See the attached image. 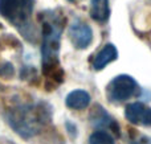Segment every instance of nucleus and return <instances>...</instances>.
<instances>
[{"label": "nucleus", "instance_id": "obj_1", "mask_svg": "<svg viewBox=\"0 0 151 144\" xmlns=\"http://www.w3.org/2000/svg\"><path fill=\"white\" fill-rule=\"evenodd\" d=\"M42 19V70L49 79H53L56 83H61L64 79V71L60 68L58 53L64 20L56 12H48Z\"/></svg>", "mask_w": 151, "mask_h": 144}, {"label": "nucleus", "instance_id": "obj_2", "mask_svg": "<svg viewBox=\"0 0 151 144\" xmlns=\"http://www.w3.org/2000/svg\"><path fill=\"white\" fill-rule=\"evenodd\" d=\"M8 122L13 127L16 132L24 138H31L39 132L44 115L41 108L32 107V106H21L19 108L9 111L8 114Z\"/></svg>", "mask_w": 151, "mask_h": 144}, {"label": "nucleus", "instance_id": "obj_3", "mask_svg": "<svg viewBox=\"0 0 151 144\" xmlns=\"http://www.w3.org/2000/svg\"><path fill=\"white\" fill-rule=\"evenodd\" d=\"M33 12V0H0V15L12 25L28 26Z\"/></svg>", "mask_w": 151, "mask_h": 144}, {"label": "nucleus", "instance_id": "obj_4", "mask_svg": "<svg viewBox=\"0 0 151 144\" xmlns=\"http://www.w3.org/2000/svg\"><path fill=\"white\" fill-rule=\"evenodd\" d=\"M138 91V83L129 74H119L113 78L107 85L106 94L110 102L122 103L130 99Z\"/></svg>", "mask_w": 151, "mask_h": 144}, {"label": "nucleus", "instance_id": "obj_5", "mask_svg": "<svg viewBox=\"0 0 151 144\" xmlns=\"http://www.w3.org/2000/svg\"><path fill=\"white\" fill-rule=\"evenodd\" d=\"M69 38L77 49H86L93 40V31L85 21L76 19L69 25Z\"/></svg>", "mask_w": 151, "mask_h": 144}, {"label": "nucleus", "instance_id": "obj_6", "mask_svg": "<svg viewBox=\"0 0 151 144\" xmlns=\"http://www.w3.org/2000/svg\"><path fill=\"white\" fill-rule=\"evenodd\" d=\"M89 122L90 124L97 130H105L109 128L114 132L117 136H119V127H118L117 122L114 120L111 115L102 107L101 105H94L89 115Z\"/></svg>", "mask_w": 151, "mask_h": 144}, {"label": "nucleus", "instance_id": "obj_7", "mask_svg": "<svg viewBox=\"0 0 151 144\" xmlns=\"http://www.w3.org/2000/svg\"><path fill=\"white\" fill-rule=\"evenodd\" d=\"M125 116L130 123L137 126H151V107L142 102L129 103L125 108Z\"/></svg>", "mask_w": 151, "mask_h": 144}, {"label": "nucleus", "instance_id": "obj_8", "mask_svg": "<svg viewBox=\"0 0 151 144\" xmlns=\"http://www.w3.org/2000/svg\"><path fill=\"white\" fill-rule=\"evenodd\" d=\"M117 58H118V50L115 48V45L106 44L94 57V61H93L94 70L97 71L102 70V69H105V66L109 65L113 61H115Z\"/></svg>", "mask_w": 151, "mask_h": 144}, {"label": "nucleus", "instance_id": "obj_9", "mask_svg": "<svg viewBox=\"0 0 151 144\" xmlns=\"http://www.w3.org/2000/svg\"><path fill=\"white\" fill-rule=\"evenodd\" d=\"M91 97L88 91L85 90H73L70 91L65 98V106L72 110H85L90 105Z\"/></svg>", "mask_w": 151, "mask_h": 144}, {"label": "nucleus", "instance_id": "obj_10", "mask_svg": "<svg viewBox=\"0 0 151 144\" xmlns=\"http://www.w3.org/2000/svg\"><path fill=\"white\" fill-rule=\"evenodd\" d=\"M90 16L98 23H105L110 16L109 0H90Z\"/></svg>", "mask_w": 151, "mask_h": 144}, {"label": "nucleus", "instance_id": "obj_11", "mask_svg": "<svg viewBox=\"0 0 151 144\" xmlns=\"http://www.w3.org/2000/svg\"><path fill=\"white\" fill-rule=\"evenodd\" d=\"M89 144H115L113 136L105 130H97L89 136Z\"/></svg>", "mask_w": 151, "mask_h": 144}, {"label": "nucleus", "instance_id": "obj_12", "mask_svg": "<svg viewBox=\"0 0 151 144\" xmlns=\"http://www.w3.org/2000/svg\"><path fill=\"white\" fill-rule=\"evenodd\" d=\"M131 144H151V138L149 136H141L138 139L133 140Z\"/></svg>", "mask_w": 151, "mask_h": 144}, {"label": "nucleus", "instance_id": "obj_13", "mask_svg": "<svg viewBox=\"0 0 151 144\" xmlns=\"http://www.w3.org/2000/svg\"><path fill=\"white\" fill-rule=\"evenodd\" d=\"M68 1H76V0H68Z\"/></svg>", "mask_w": 151, "mask_h": 144}]
</instances>
